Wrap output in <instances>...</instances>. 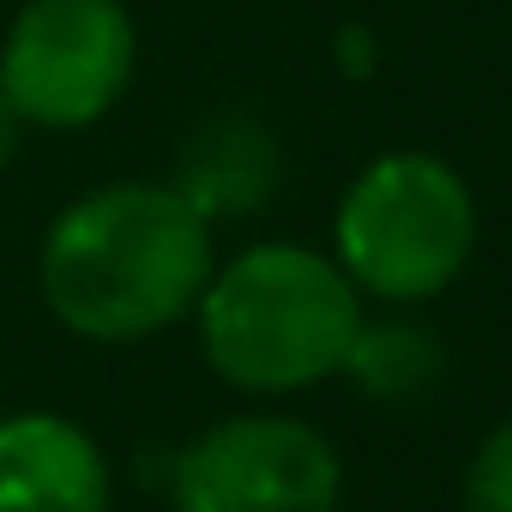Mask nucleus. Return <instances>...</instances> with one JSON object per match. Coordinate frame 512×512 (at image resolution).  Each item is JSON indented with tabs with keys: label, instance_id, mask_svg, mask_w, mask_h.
Segmentation results:
<instances>
[{
	"label": "nucleus",
	"instance_id": "obj_1",
	"mask_svg": "<svg viewBox=\"0 0 512 512\" xmlns=\"http://www.w3.org/2000/svg\"><path fill=\"white\" fill-rule=\"evenodd\" d=\"M217 272L211 217L175 181H103L55 211L37 290L85 344H139L193 314Z\"/></svg>",
	"mask_w": 512,
	"mask_h": 512
},
{
	"label": "nucleus",
	"instance_id": "obj_2",
	"mask_svg": "<svg viewBox=\"0 0 512 512\" xmlns=\"http://www.w3.org/2000/svg\"><path fill=\"white\" fill-rule=\"evenodd\" d=\"M211 374L253 398L308 392L344 374L362 332V290L308 241H253L211 272L193 302Z\"/></svg>",
	"mask_w": 512,
	"mask_h": 512
},
{
	"label": "nucleus",
	"instance_id": "obj_3",
	"mask_svg": "<svg viewBox=\"0 0 512 512\" xmlns=\"http://www.w3.org/2000/svg\"><path fill=\"white\" fill-rule=\"evenodd\" d=\"M476 247L470 181L434 151L374 157L332 211V260L344 278L392 308L440 296Z\"/></svg>",
	"mask_w": 512,
	"mask_h": 512
},
{
	"label": "nucleus",
	"instance_id": "obj_4",
	"mask_svg": "<svg viewBox=\"0 0 512 512\" xmlns=\"http://www.w3.org/2000/svg\"><path fill=\"white\" fill-rule=\"evenodd\" d=\"M139 67L121 0H25L0 37V97L25 127L79 133L103 121Z\"/></svg>",
	"mask_w": 512,
	"mask_h": 512
},
{
	"label": "nucleus",
	"instance_id": "obj_5",
	"mask_svg": "<svg viewBox=\"0 0 512 512\" xmlns=\"http://www.w3.org/2000/svg\"><path fill=\"white\" fill-rule=\"evenodd\" d=\"M175 512H338V446L284 410H241L175 452Z\"/></svg>",
	"mask_w": 512,
	"mask_h": 512
},
{
	"label": "nucleus",
	"instance_id": "obj_6",
	"mask_svg": "<svg viewBox=\"0 0 512 512\" xmlns=\"http://www.w3.org/2000/svg\"><path fill=\"white\" fill-rule=\"evenodd\" d=\"M115 470L97 434L61 410L0 416V512H109Z\"/></svg>",
	"mask_w": 512,
	"mask_h": 512
},
{
	"label": "nucleus",
	"instance_id": "obj_7",
	"mask_svg": "<svg viewBox=\"0 0 512 512\" xmlns=\"http://www.w3.org/2000/svg\"><path fill=\"white\" fill-rule=\"evenodd\" d=\"M272 175H278L272 133L229 115V121H211L187 145V163H181V181L175 187L205 217H223V211H253V205L272 193Z\"/></svg>",
	"mask_w": 512,
	"mask_h": 512
},
{
	"label": "nucleus",
	"instance_id": "obj_8",
	"mask_svg": "<svg viewBox=\"0 0 512 512\" xmlns=\"http://www.w3.org/2000/svg\"><path fill=\"white\" fill-rule=\"evenodd\" d=\"M344 374L368 398H416L440 374V344H434V332H422L410 320H380V326L362 320V332L344 356Z\"/></svg>",
	"mask_w": 512,
	"mask_h": 512
},
{
	"label": "nucleus",
	"instance_id": "obj_9",
	"mask_svg": "<svg viewBox=\"0 0 512 512\" xmlns=\"http://www.w3.org/2000/svg\"><path fill=\"white\" fill-rule=\"evenodd\" d=\"M464 512H512V416L464 464Z\"/></svg>",
	"mask_w": 512,
	"mask_h": 512
},
{
	"label": "nucleus",
	"instance_id": "obj_10",
	"mask_svg": "<svg viewBox=\"0 0 512 512\" xmlns=\"http://www.w3.org/2000/svg\"><path fill=\"white\" fill-rule=\"evenodd\" d=\"M338 49H344V67H350V73H368V67H374V61H368V49H374V43H368V31H344V43H338Z\"/></svg>",
	"mask_w": 512,
	"mask_h": 512
},
{
	"label": "nucleus",
	"instance_id": "obj_11",
	"mask_svg": "<svg viewBox=\"0 0 512 512\" xmlns=\"http://www.w3.org/2000/svg\"><path fill=\"white\" fill-rule=\"evenodd\" d=\"M19 127H25V121H19V115L7 109V97H0V169H7V163H13V145H19Z\"/></svg>",
	"mask_w": 512,
	"mask_h": 512
}]
</instances>
